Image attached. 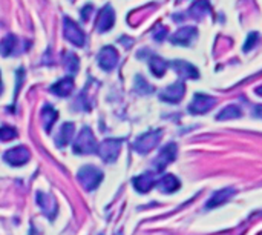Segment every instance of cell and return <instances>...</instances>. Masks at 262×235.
Listing matches in <instances>:
<instances>
[{
  "label": "cell",
  "mask_w": 262,
  "mask_h": 235,
  "mask_svg": "<svg viewBox=\"0 0 262 235\" xmlns=\"http://www.w3.org/2000/svg\"><path fill=\"white\" fill-rule=\"evenodd\" d=\"M78 182L81 183V186L87 191H94L99 188V185L103 180V172L92 166V165H86L78 171Z\"/></svg>",
  "instance_id": "1"
},
{
  "label": "cell",
  "mask_w": 262,
  "mask_h": 235,
  "mask_svg": "<svg viewBox=\"0 0 262 235\" xmlns=\"http://www.w3.org/2000/svg\"><path fill=\"white\" fill-rule=\"evenodd\" d=\"M97 140L89 128H83L78 137L74 141V152L75 154H92L97 152Z\"/></svg>",
  "instance_id": "2"
},
{
  "label": "cell",
  "mask_w": 262,
  "mask_h": 235,
  "mask_svg": "<svg viewBox=\"0 0 262 235\" xmlns=\"http://www.w3.org/2000/svg\"><path fill=\"white\" fill-rule=\"evenodd\" d=\"M120 149H121V140H118V138H106V140H103L97 146V154L102 157L103 162L114 163L118 159Z\"/></svg>",
  "instance_id": "3"
},
{
  "label": "cell",
  "mask_w": 262,
  "mask_h": 235,
  "mask_svg": "<svg viewBox=\"0 0 262 235\" xmlns=\"http://www.w3.org/2000/svg\"><path fill=\"white\" fill-rule=\"evenodd\" d=\"M161 135H162V131L161 129H153V131H149L143 135H140L135 143H134V149L140 154H147L150 152L153 148H156V144L159 143L161 140Z\"/></svg>",
  "instance_id": "4"
},
{
  "label": "cell",
  "mask_w": 262,
  "mask_h": 235,
  "mask_svg": "<svg viewBox=\"0 0 262 235\" xmlns=\"http://www.w3.org/2000/svg\"><path fill=\"white\" fill-rule=\"evenodd\" d=\"M63 34L64 37L75 46H83L84 42H86V36L84 33L81 31V28L69 17H64L63 19Z\"/></svg>",
  "instance_id": "5"
},
{
  "label": "cell",
  "mask_w": 262,
  "mask_h": 235,
  "mask_svg": "<svg viewBox=\"0 0 262 235\" xmlns=\"http://www.w3.org/2000/svg\"><path fill=\"white\" fill-rule=\"evenodd\" d=\"M216 105V99L210 97L207 94H195L192 103L189 105V112L193 115H200V114H207L212 108H215Z\"/></svg>",
  "instance_id": "6"
},
{
  "label": "cell",
  "mask_w": 262,
  "mask_h": 235,
  "mask_svg": "<svg viewBox=\"0 0 262 235\" xmlns=\"http://www.w3.org/2000/svg\"><path fill=\"white\" fill-rule=\"evenodd\" d=\"M177 152H178V148H177V144H175V143L166 144V146L159 151V154H158L156 159L153 160V168H155V171H156V172H161L162 169H166L167 165H170L175 159H177Z\"/></svg>",
  "instance_id": "7"
},
{
  "label": "cell",
  "mask_w": 262,
  "mask_h": 235,
  "mask_svg": "<svg viewBox=\"0 0 262 235\" xmlns=\"http://www.w3.org/2000/svg\"><path fill=\"white\" fill-rule=\"evenodd\" d=\"M29 159H31V154L28 148L25 146H16L13 149H8L4 155V160L10 163L11 166H23L25 163L29 162Z\"/></svg>",
  "instance_id": "8"
},
{
  "label": "cell",
  "mask_w": 262,
  "mask_h": 235,
  "mask_svg": "<svg viewBox=\"0 0 262 235\" xmlns=\"http://www.w3.org/2000/svg\"><path fill=\"white\" fill-rule=\"evenodd\" d=\"M184 94H186V85L180 80V82H175L173 85L167 86L164 91H161L159 93V99L162 102H166V103L175 105V103H178V102L183 100Z\"/></svg>",
  "instance_id": "9"
},
{
  "label": "cell",
  "mask_w": 262,
  "mask_h": 235,
  "mask_svg": "<svg viewBox=\"0 0 262 235\" xmlns=\"http://www.w3.org/2000/svg\"><path fill=\"white\" fill-rule=\"evenodd\" d=\"M169 65L175 69V72H177L178 77L183 78V80H187V78H192V80H198V78H200L198 69L193 65L184 62V60H173Z\"/></svg>",
  "instance_id": "10"
},
{
  "label": "cell",
  "mask_w": 262,
  "mask_h": 235,
  "mask_svg": "<svg viewBox=\"0 0 262 235\" xmlns=\"http://www.w3.org/2000/svg\"><path fill=\"white\" fill-rule=\"evenodd\" d=\"M198 37V30L195 26H184L178 30L172 37L170 42L173 45H181V46H189L195 39Z\"/></svg>",
  "instance_id": "11"
},
{
  "label": "cell",
  "mask_w": 262,
  "mask_h": 235,
  "mask_svg": "<svg viewBox=\"0 0 262 235\" xmlns=\"http://www.w3.org/2000/svg\"><path fill=\"white\" fill-rule=\"evenodd\" d=\"M118 63V52L114 46H105L99 54V65L105 71H111Z\"/></svg>",
  "instance_id": "12"
},
{
  "label": "cell",
  "mask_w": 262,
  "mask_h": 235,
  "mask_svg": "<svg viewBox=\"0 0 262 235\" xmlns=\"http://www.w3.org/2000/svg\"><path fill=\"white\" fill-rule=\"evenodd\" d=\"M115 23V11L111 5H106L102 8V11L99 13V19H97V31L100 33H106L109 31Z\"/></svg>",
  "instance_id": "13"
},
{
  "label": "cell",
  "mask_w": 262,
  "mask_h": 235,
  "mask_svg": "<svg viewBox=\"0 0 262 235\" xmlns=\"http://www.w3.org/2000/svg\"><path fill=\"white\" fill-rule=\"evenodd\" d=\"M156 177H155V172H146V174H141L138 177H135L132 180L135 189L141 194H146L149 192L153 186H156Z\"/></svg>",
  "instance_id": "14"
},
{
  "label": "cell",
  "mask_w": 262,
  "mask_h": 235,
  "mask_svg": "<svg viewBox=\"0 0 262 235\" xmlns=\"http://www.w3.org/2000/svg\"><path fill=\"white\" fill-rule=\"evenodd\" d=\"M235 194H236V189H233V188H224V189H219V191H216V192L209 198V201H207L206 208H207V209L218 208V206L224 204L225 201H228Z\"/></svg>",
  "instance_id": "15"
},
{
  "label": "cell",
  "mask_w": 262,
  "mask_h": 235,
  "mask_svg": "<svg viewBox=\"0 0 262 235\" xmlns=\"http://www.w3.org/2000/svg\"><path fill=\"white\" fill-rule=\"evenodd\" d=\"M74 90V78L72 77H64L61 80L55 82L52 86H51V93L58 96V97H68Z\"/></svg>",
  "instance_id": "16"
},
{
  "label": "cell",
  "mask_w": 262,
  "mask_h": 235,
  "mask_svg": "<svg viewBox=\"0 0 262 235\" xmlns=\"http://www.w3.org/2000/svg\"><path fill=\"white\" fill-rule=\"evenodd\" d=\"M74 132H75V126L74 123H63L60 131H58V135L55 138V144L58 148H64L66 144H69L74 138Z\"/></svg>",
  "instance_id": "17"
},
{
  "label": "cell",
  "mask_w": 262,
  "mask_h": 235,
  "mask_svg": "<svg viewBox=\"0 0 262 235\" xmlns=\"http://www.w3.org/2000/svg\"><path fill=\"white\" fill-rule=\"evenodd\" d=\"M156 186H158V189H161L162 192L172 194V192H175V191L180 189L181 183H180V180H178L177 177H175V175L167 174V175H162V177L156 182Z\"/></svg>",
  "instance_id": "18"
},
{
  "label": "cell",
  "mask_w": 262,
  "mask_h": 235,
  "mask_svg": "<svg viewBox=\"0 0 262 235\" xmlns=\"http://www.w3.org/2000/svg\"><path fill=\"white\" fill-rule=\"evenodd\" d=\"M37 203L39 206L45 211V214L49 217H54L57 214V203L54 201V198L48 194H43V192H39L37 194Z\"/></svg>",
  "instance_id": "19"
},
{
  "label": "cell",
  "mask_w": 262,
  "mask_h": 235,
  "mask_svg": "<svg viewBox=\"0 0 262 235\" xmlns=\"http://www.w3.org/2000/svg\"><path fill=\"white\" fill-rule=\"evenodd\" d=\"M42 123H43V128H45V131L46 132H49L51 129H52V126H54V123H55V120H57V117H58V114H57V111L51 106V105H45L43 106V109H42Z\"/></svg>",
  "instance_id": "20"
},
{
  "label": "cell",
  "mask_w": 262,
  "mask_h": 235,
  "mask_svg": "<svg viewBox=\"0 0 262 235\" xmlns=\"http://www.w3.org/2000/svg\"><path fill=\"white\" fill-rule=\"evenodd\" d=\"M149 66H150V71H152V74L155 75V77H162L164 74H166V69H167V66H169V63L162 58V57H159V55H150V58H149Z\"/></svg>",
  "instance_id": "21"
},
{
  "label": "cell",
  "mask_w": 262,
  "mask_h": 235,
  "mask_svg": "<svg viewBox=\"0 0 262 235\" xmlns=\"http://www.w3.org/2000/svg\"><path fill=\"white\" fill-rule=\"evenodd\" d=\"M17 45H19L17 37L13 36V34H8L2 42H0V54H2L4 57H8V55L16 54Z\"/></svg>",
  "instance_id": "22"
},
{
  "label": "cell",
  "mask_w": 262,
  "mask_h": 235,
  "mask_svg": "<svg viewBox=\"0 0 262 235\" xmlns=\"http://www.w3.org/2000/svg\"><path fill=\"white\" fill-rule=\"evenodd\" d=\"M210 11V4L209 0H196V2L192 5V8L189 10V14L193 19H201L206 16V13Z\"/></svg>",
  "instance_id": "23"
},
{
  "label": "cell",
  "mask_w": 262,
  "mask_h": 235,
  "mask_svg": "<svg viewBox=\"0 0 262 235\" xmlns=\"http://www.w3.org/2000/svg\"><path fill=\"white\" fill-rule=\"evenodd\" d=\"M63 63H64V68H66L71 74H74V72L78 71L80 60H78V57H77L75 54H72V52H69V51H64V52H63Z\"/></svg>",
  "instance_id": "24"
},
{
  "label": "cell",
  "mask_w": 262,
  "mask_h": 235,
  "mask_svg": "<svg viewBox=\"0 0 262 235\" xmlns=\"http://www.w3.org/2000/svg\"><path fill=\"white\" fill-rule=\"evenodd\" d=\"M238 117H241V109H239V106H236V105H228V106H225V108L216 115L218 120L238 119Z\"/></svg>",
  "instance_id": "25"
},
{
  "label": "cell",
  "mask_w": 262,
  "mask_h": 235,
  "mask_svg": "<svg viewBox=\"0 0 262 235\" xmlns=\"http://www.w3.org/2000/svg\"><path fill=\"white\" fill-rule=\"evenodd\" d=\"M17 137V131L11 126H2L0 128V140L2 141H11Z\"/></svg>",
  "instance_id": "26"
},
{
  "label": "cell",
  "mask_w": 262,
  "mask_h": 235,
  "mask_svg": "<svg viewBox=\"0 0 262 235\" xmlns=\"http://www.w3.org/2000/svg\"><path fill=\"white\" fill-rule=\"evenodd\" d=\"M135 90L138 91V93H141V94H149V93H152V86L149 85V83H146V80L143 77H137V86H135Z\"/></svg>",
  "instance_id": "27"
},
{
  "label": "cell",
  "mask_w": 262,
  "mask_h": 235,
  "mask_svg": "<svg viewBox=\"0 0 262 235\" xmlns=\"http://www.w3.org/2000/svg\"><path fill=\"white\" fill-rule=\"evenodd\" d=\"M257 37H259V34L257 33H250L248 34V37H247V42H245V45H244V51H250L254 45H256V40H257Z\"/></svg>",
  "instance_id": "28"
},
{
  "label": "cell",
  "mask_w": 262,
  "mask_h": 235,
  "mask_svg": "<svg viewBox=\"0 0 262 235\" xmlns=\"http://www.w3.org/2000/svg\"><path fill=\"white\" fill-rule=\"evenodd\" d=\"M92 5L89 4V5H86L83 10H81V19L83 20H87V19H89V16H91V13H92Z\"/></svg>",
  "instance_id": "29"
},
{
  "label": "cell",
  "mask_w": 262,
  "mask_h": 235,
  "mask_svg": "<svg viewBox=\"0 0 262 235\" xmlns=\"http://www.w3.org/2000/svg\"><path fill=\"white\" fill-rule=\"evenodd\" d=\"M167 36V30L166 28H159L158 31H155L153 33V39L155 40H158V42H161V40H164V37Z\"/></svg>",
  "instance_id": "30"
},
{
  "label": "cell",
  "mask_w": 262,
  "mask_h": 235,
  "mask_svg": "<svg viewBox=\"0 0 262 235\" xmlns=\"http://www.w3.org/2000/svg\"><path fill=\"white\" fill-rule=\"evenodd\" d=\"M253 114L259 119H262V105H256L254 109H253Z\"/></svg>",
  "instance_id": "31"
},
{
  "label": "cell",
  "mask_w": 262,
  "mask_h": 235,
  "mask_svg": "<svg viewBox=\"0 0 262 235\" xmlns=\"http://www.w3.org/2000/svg\"><path fill=\"white\" fill-rule=\"evenodd\" d=\"M256 94H257V96H262V86H259V88L256 90Z\"/></svg>",
  "instance_id": "32"
},
{
  "label": "cell",
  "mask_w": 262,
  "mask_h": 235,
  "mask_svg": "<svg viewBox=\"0 0 262 235\" xmlns=\"http://www.w3.org/2000/svg\"><path fill=\"white\" fill-rule=\"evenodd\" d=\"M2 90H4L2 88V75H0V94H2Z\"/></svg>",
  "instance_id": "33"
}]
</instances>
